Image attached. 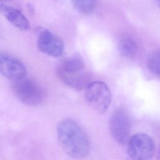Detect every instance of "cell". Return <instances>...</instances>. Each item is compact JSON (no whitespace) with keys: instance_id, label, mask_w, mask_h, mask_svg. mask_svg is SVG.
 Listing matches in <instances>:
<instances>
[{"instance_id":"obj_8","label":"cell","mask_w":160,"mask_h":160,"mask_svg":"<svg viewBox=\"0 0 160 160\" xmlns=\"http://www.w3.org/2000/svg\"><path fill=\"white\" fill-rule=\"evenodd\" d=\"M37 46L41 52L54 58L62 56L64 50V45L61 39L48 29H43L39 32Z\"/></svg>"},{"instance_id":"obj_5","label":"cell","mask_w":160,"mask_h":160,"mask_svg":"<svg viewBox=\"0 0 160 160\" xmlns=\"http://www.w3.org/2000/svg\"><path fill=\"white\" fill-rule=\"evenodd\" d=\"M153 139L146 134H136L128 141V154L131 160H151L155 152Z\"/></svg>"},{"instance_id":"obj_10","label":"cell","mask_w":160,"mask_h":160,"mask_svg":"<svg viewBox=\"0 0 160 160\" xmlns=\"http://www.w3.org/2000/svg\"><path fill=\"white\" fill-rule=\"evenodd\" d=\"M118 50L121 54L126 58H132L137 52L138 46L136 42L130 38H123L118 45Z\"/></svg>"},{"instance_id":"obj_2","label":"cell","mask_w":160,"mask_h":160,"mask_svg":"<svg viewBox=\"0 0 160 160\" xmlns=\"http://www.w3.org/2000/svg\"><path fill=\"white\" fill-rule=\"evenodd\" d=\"M57 76L66 85L76 90L86 89L91 82V76L80 57L65 59L58 66Z\"/></svg>"},{"instance_id":"obj_11","label":"cell","mask_w":160,"mask_h":160,"mask_svg":"<svg viewBox=\"0 0 160 160\" xmlns=\"http://www.w3.org/2000/svg\"><path fill=\"white\" fill-rule=\"evenodd\" d=\"M147 66L152 72L160 76V50L154 51L149 56Z\"/></svg>"},{"instance_id":"obj_3","label":"cell","mask_w":160,"mask_h":160,"mask_svg":"<svg viewBox=\"0 0 160 160\" xmlns=\"http://www.w3.org/2000/svg\"><path fill=\"white\" fill-rule=\"evenodd\" d=\"M12 89L15 96L27 106H39L45 99V92L42 87L37 81L29 78L24 77L14 81Z\"/></svg>"},{"instance_id":"obj_1","label":"cell","mask_w":160,"mask_h":160,"mask_svg":"<svg viewBox=\"0 0 160 160\" xmlns=\"http://www.w3.org/2000/svg\"><path fill=\"white\" fill-rule=\"evenodd\" d=\"M58 142L62 150L70 157L84 158L90 152V141L83 128L70 118L61 121L57 126Z\"/></svg>"},{"instance_id":"obj_6","label":"cell","mask_w":160,"mask_h":160,"mask_svg":"<svg viewBox=\"0 0 160 160\" xmlns=\"http://www.w3.org/2000/svg\"><path fill=\"white\" fill-rule=\"evenodd\" d=\"M131 121L130 117L122 108L117 109L112 114L109 121L110 132L116 140L121 144H124L129 139Z\"/></svg>"},{"instance_id":"obj_12","label":"cell","mask_w":160,"mask_h":160,"mask_svg":"<svg viewBox=\"0 0 160 160\" xmlns=\"http://www.w3.org/2000/svg\"><path fill=\"white\" fill-rule=\"evenodd\" d=\"M72 3L79 12L83 14L91 12L96 7V1L92 0H76L72 1Z\"/></svg>"},{"instance_id":"obj_14","label":"cell","mask_w":160,"mask_h":160,"mask_svg":"<svg viewBox=\"0 0 160 160\" xmlns=\"http://www.w3.org/2000/svg\"><path fill=\"white\" fill-rule=\"evenodd\" d=\"M159 156H160V146H159Z\"/></svg>"},{"instance_id":"obj_4","label":"cell","mask_w":160,"mask_h":160,"mask_svg":"<svg viewBox=\"0 0 160 160\" xmlns=\"http://www.w3.org/2000/svg\"><path fill=\"white\" fill-rule=\"evenodd\" d=\"M88 103L96 111L104 113L111 101V92L108 86L102 81L91 82L85 89Z\"/></svg>"},{"instance_id":"obj_7","label":"cell","mask_w":160,"mask_h":160,"mask_svg":"<svg viewBox=\"0 0 160 160\" xmlns=\"http://www.w3.org/2000/svg\"><path fill=\"white\" fill-rule=\"evenodd\" d=\"M26 67L19 59L0 51V74L14 81L26 77Z\"/></svg>"},{"instance_id":"obj_9","label":"cell","mask_w":160,"mask_h":160,"mask_svg":"<svg viewBox=\"0 0 160 160\" xmlns=\"http://www.w3.org/2000/svg\"><path fill=\"white\" fill-rule=\"evenodd\" d=\"M0 12L12 25L21 31H27L30 28V23L26 16L18 9L0 2Z\"/></svg>"},{"instance_id":"obj_13","label":"cell","mask_w":160,"mask_h":160,"mask_svg":"<svg viewBox=\"0 0 160 160\" xmlns=\"http://www.w3.org/2000/svg\"><path fill=\"white\" fill-rule=\"evenodd\" d=\"M158 6H159V8H160V1H159L158 2Z\"/></svg>"}]
</instances>
